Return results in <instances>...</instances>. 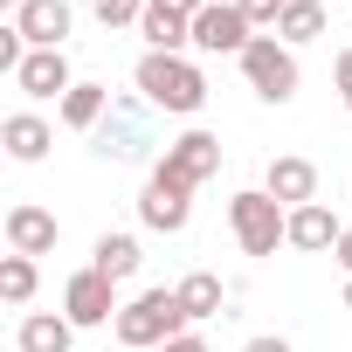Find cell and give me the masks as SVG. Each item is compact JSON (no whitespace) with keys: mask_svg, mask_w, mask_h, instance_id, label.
Listing matches in <instances>:
<instances>
[{"mask_svg":"<svg viewBox=\"0 0 352 352\" xmlns=\"http://www.w3.org/2000/svg\"><path fill=\"white\" fill-rule=\"evenodd\" d=\"M131 83H138V97H145L152 111H173V118H194V111L208 104V76H201V63H187V56L145 49L138 69H131Z\"/></svg>","mask_w":352,"mask_h":352,"instance_id":"obj_1","label":"cell"},{"mask_svg":"<svg viewBox=\"0 0 352 352\" xmlns=\"http://www.w3.org/2000/svg\"><path fill=\"white\" fill-rule=\"evenodd\" d=\"M194 318L180 304V290H138L124 311H118V345L124 352H159L166 338H180Z\"/></svg>","mask_w":352,"mask_h":352,"instance_id":"obj_2","label":"cell"},{"mask_svg":"<svg viewBox=\"0 0 352 352\" xmlns=\"http://www.w3.org/2000/svg\"><path fill=\"white\" fill-rule=\"evenodd\" d=\"M228 228H235L242 256H276V249L290 242V208H283V201H270L263 187H249V194H235V201H228Z\"/></svg>","mask_w":352,"mask_h":352,"instance_id":"obj_3","label":"cell"},{"mask_svg":"<svg viewBox=\"0 0 352 352\" xmlns=\"http://www.w3.org/2000/svg\"><path fill=\"white\" fill-rule=\"evenodd\" d=\"M242 76H249V90H256L263 104H290V97H297V83H304L297 49H290V42H276V35H256V42L242 49Z\"/></svg>","mask_w":352,"mask_h":352,"instance_id":"obj_4","label":"cell"},{"mask_svg":"<svg viewBox=\"0 0 352 352\" xmlns=\"http://www.w3.org/2000/svg\"><path fill=\"white\" fill-rule=\"evenodd\" d=\"M214 173H221V138H214V131H187V138H173V145H166V159L152 166V180L194 194V187L214 180Z\"/></svg>","mask_w":352,"mask_h":352,"instance_id":"obj_5","label":"cell"},{"mask_svg":"<svg viewBox=\"0 0 352 352\" xmlns=\"http://www.w3.org/2000/svg\"><path fill=\"white\" fill-rule=\"evenodd\" d=\"M118 283L104 276V270H76L69 283H63V318L76 324V331H90V324H118Z\"/></svg>","mask_w":352,"mask_h":352,"instance_id":"obj_6","label":"cell"},{"mask_svg":"<svg viewBox=\"0 0 352 352\" xmlns=\"http://www.w3.org/2000/svg\"><path fill=\"white\" fill-rule=\"evenodd\" d=\"M249 28H256V21L235 8V0H208V8L194 14V49H201V56H242V49L256 42Z\"/></svg>","mask_w":352,"mask_h":352,"instance_id":"obj_7","label":"cell"},{"mask_svg":"<svg viewBox=\"0 0 352 352\" xmlns=\"http://www.w3.org/2000/svg\"><path fill=\"white\" fill-rule=\"evenodd\" d=\"M14 90H21V97H35V104H49V97L63 104V97L76 90V76H69V56H63V49H28V63L14 69Z\"/></svg>","mask_w":352,"mask_h":352,"instance_id":"obj_8","label":"cell"},{"mask_svg":"<svg viewBox=\"0 0 352 352\" xmlns=\"http://www.w3.org/2000/svg\"><path fill=\"white\" fill-rule=\"evenodd\" d=\"M145 111L138 104H111L104 111V124H97V152L104 159H145Z\"/></svg>","mask_w":352,"mask_h":352,"instance_id":"obj_9","label":"cell"},{"mask_svg":"<svg viewBox=\"0 0 352 352\" xmlns=\"http://www.w3.org/2000/svg\"><path fill=\"white\" fill-rule=\"evenodd\" d=\"M56 242H63V228H56L49 208H35V201H14L8 208V249L14 256H49Z\"/></svg>","mask_w":352,"mask_h":352,"instance_id":"obj_10","label":"cell"},{"mask_svg":"<svg viewBox=\"0 0 352 352\" xmlns=\"http://www.w3.org/2000/svg\"><path fill=\"white\" fill-rule=\"evenodd\" d=\"M263 194H270V201H283V208H311V201H318V166H311V159H297V152L270 159Z\"/></svg>","mask_w":352,"mask_h":352,"instance_id":"obj_11","label":"cell"},{"mask_svg":"<svg viewBox=\"0 0 352 352\" xmlns=\"http://www.w3.org/2000/svg\"><path fill=\"white\" fill-rule=\"evenodd\" d=\"M187 214H194V194L166 187V180H145V194H138V221H145L152 235H180Z\"/></svg>","mask_w":352,"mask_h":352,"instance_id":"obj_12","label":"cell"},{"mask_svg":"<svg viewBox=\"0 0 352 352\" xmlns=\"http://www.w3.org/2000/svg\"><path fill=\"white\" fill-rule=\"evenodd\" d=\"M14 28H21L28 49H63L69 42V0H28L14 14Z\"/></svg>","mask_w":352,"mask_h":352,"instance_id":"obj_13","label":"cell"},{"mask_svg":"<svg viewBox=\"0 0 352 352\" xmlns=\"http://www.w3.org/2000/svg\"><path fill=\"white\" fill-rule=\"evenodd\" d=\"M338 221H331V208L324 201H311V208H290V249H304V256H318V249H338Z\"/></svg>","mask_w":352,"mask_h":352,"instance_id":"obj_14","label":"cell"},{"mask_svg":"<svg viewBox=\"0 0 352 352\" xmlns=\"http://www.w3.org/2000/svg\"><path fill=\"white\" fill-rule=\"evenodd\" d=\"M0 145H8V159H21V166H35L49 145H56V131L35 118V111H14L8 124H0Z\"/></svg>","mask_w":352,"mask_h":352,"instance_id":"obj_15","label":"cell"},{"mask_svg":"<svg viewBox=\"0 0 352 352\" xmlns=\"http://www.w3.org/2000/svg\"><path fill=\"white\" fill-rule=\"evenodd\" d=\"M14 345H21V352H69V345H76V324L56 318V311H28L21 331H14Z\"/></svg>","mask_w":352,"mask_h":352,"instance_id":"obj_16","label":"cell"},{"mask_svg":"<svg viewBox=\"0 0 352 352\" xmlns=\"http://www.w3.org/2000/svg\"><path fill=\"white\" fill-rule=\"evenodd\" d=\"M138 263H145L138 235H97V256H90V270H104L111 283H131V276H138Z\"/></svg>","mask_w":352,"mask_h":352,"instance_id":"obj_17","label":"cell"},{"mask_svg":"<svg viewBox=\"0 0 352 352\" xmlns=\"http://www.w3.org/2000/svg\"><path fill=\"white\" fill-rule=\"evenodd\" d=\"M173 290H180V304H187V318L201 324V318H221V276L214 270H194V276H180V283H173Z\"/></svg>","mask_w":352,"mask_h":352,"instance_id":"obj_18","label":"cell"},{"mask_svg":"<svg viewBox=\"0 0 352 352\" xmlns=\"http://www.w3.org/2000/svg\"><path fill=\"white\" fill-rule=\"evenodd\" d=\"M104 111H111V90H104V83H76V90L63 97V124H69V131H97Z\"/></svg>","mask_w":352,"mask_h":352,"instance_id":"obj_19","label":"cell"},{"mask_svg":"<svg viewBox=\"0 0 352 352\" xmlns=\"http://www.w3.org/2000/svg\"><path fill=\"white\" fill-rule=\"evenodd\" d=\"M318 35H324V8H318V0H297V8H283V21H276V42L304 49V42H318Z\"/></svg>","mask_w":352,"mask_h":352,"instance_id":"obj_20","label":"cell"},{"mask_svg":"<svg viewBox=\"0 0 352 352\" xmlns=\"http://www.w3.org/2000/svg\"><path fill=\"white\" fill-rule=\"evenodd\" d=\"M35 283H42V276H35V256H14V249L0 256V297H8L14 311L35 297Z\"/></svg>","mask_w":352,"mask_h":352,"instance_id":"obj_21","label":"cell"},{"mask_svg":"<svg viewBox=\"0 0 352 352\" xmlns=\"http://www.w3.org/2000/svg\"><path fill=\"white\" fill-rule=\"evenodd\" d=\"M90 8H97L104 28H131V21H145V0H90Z\"/></svg>","mask_w":352,"mask_h":352,"instance_id":"obj_22","label":"cell"},{"mask_svg":"<svg viewBox=\"0 0 352 352\" xmlns=\"http://www.w3.org/2000/svg\"><path fill=\"white\" fill-rule=\"evenodd\" d=\"M235 8H242L256 28H276V21H283V8H297V0H235Z\"/></svg>","mask_w":352,"mask_h":352,"instance_id":"obj_23","label":"cell"},{"mask_svg":"<svg viewBox=\"0 0 352 352\" xmlns=\"http://www.w3.org/2000/svg\"><path fill=\"white\" fill-rule=\"evenodd\" d=\"M331 83H338V104L352 111V49H338V63H331Z\"/></svg>","mask_w":352,"mask_h":352,"instance_id":"obj_24","label":"cell"},{"mask_svg":"<svg viewBox=\"0 0 352 352\" xmlns=\"http://www.w3.org/2000/svg\"><path fill=\"white\" fill-rule=\"evenodd\" d=\"M145 8H159V14H180V21H194L208 0H145Z\"/></svg>","mask_w":352,"mask_h":352,"instance_id":"obj_25","label":"cell"},{"mask_svg":"<svg viewBox=\"0 0 352 352\" xmlns=\"http://www.w3.org/2000/svg\"><path fill=\"white\" fill-rule=\"evenodd\" d=\"M159 352H208V338H201V331H180V338H166Z\"/></svg>","mask_w":352,"mask_h":352,"instance_id":"obj_26","label":"cell"},{"mask_svg":"<svg viewBox=\"0 0 352 352\" xmlns=\"http://www.w3.org/2000/svg\"><path fill=\"white\" fill-rule=\"evenodd\" d=\"M331 263H338V270H345V276H352V228H345V235H338V249H331Z\"/></svg>","mask_w":352,"mask_h":352,"instance_id":"obj_27","label":"cell"},{"mask_svg":"<svg viewBox=\"0 0 352 352\" xmlns=\"http://www.w3.org/2000/svg\"><path fill=\"white\" fill-rule=\"evenodd\" d=\"M242 352H290V338H249Z\"/></svg>","mask_w":352,"mask_h":352,"instance_id":"obj_28","label":"cell"},{"mask_svg":"<svg viewBox=\"0 0 352 352\" xmlns=\"http://www.w3.org/2000/svg\"><path fill=\"white\" fill-rule=\"evenodd\" d=\"M8 8H14V14H21V8H28V0H8Z\"/></svg>","mask_w":352,"mask_h":352,"instance_id":"obj_29","label":"cell"},{"mask_svg":"<svg viewBox=\"0 0 352 352\" xmlns=\"http://www.w3.org/2000/svg\"><path fill=\"white\" fill-rule=\"evenodd\" d=\"M345 304H352V276H345Z\"/></svg>","mask_w":352,"mask_h":352,"instance_id":"obj_30","label":"cell"},{"mask_svg":"<svg viewBox=\"0 0 352 352\" xmlns=\"http://www.w3.org/2000/svg\"><path fill=\"white\" fill-rule=\"evenodd\" d=\"M118 352H124V345H118Z\"/></svg>","mask_w":352,"mask_h":352,"instance_id":"obj_31","label":"cell"}]
</instances>
